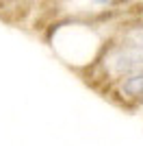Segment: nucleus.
Returning a JSON list of instances; mask_svg holds the SVG:
<instances>
[{"label":"nucleus","instance_id":"2","mask_svg":"<svg viewBox=\"0 0 143 146\" xmlns=\"http://www.w3.org/2000/svg\"><path fill=\"white\" fill-rule=\"evenodd\" d=\"M95 2H100V5H106V2H111V0H95Z\"/></svg>","mask_w":143,"mask_h":146},{"label":"nucleus","instance_id":"1","mask_svg":"<svg viewBox=\"0 0 143 146\" xmlns=\"http://www.w3.org/2000/svg\"><path fill=\"white\" fill-rule=\"evenodd\" d=\"M121 90H124L128 96H143V70L137 72V74H132L130 79H126Z\"/></svg>","mask_w":143,"mask_h":146}]
</instances>
